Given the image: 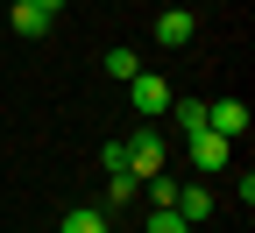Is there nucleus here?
Returning <instances> with one entry per match:
<instances>
[{"mask_svg":"<svg viewBox=\"0 0 255 233\" xmlns=\"http://www.w3.org/2000/svg\"><path fill=\"white\" fill-rule=\"evenodd\" d=\"M121 155H128V170H135V177H156L170 149H163V135H156V127H135V135L121 142Z\"/></svg>","mask_w":255,"mask_h":233,"instance_id":"f257e3e1","label":"nucleus"},{"mask_svg":"<svg viewBox=\"0 0 255 233\" xmlns=\"http://www.w3.org/2000/svg\"><path fill=\"white\" fill-rule=\"evenodd\" d=\"M135 191H142V177H135V170H114V177H107V198H114V205H128Z\"/></svg>","mask_w":255,"mask_h":233,"instance_id":"9b49d317","label":"nucleus"},{"mask_svg":"<svg viewBox=\"0 0 255 233\" xmlns=\"http://www.w3.org/2000/svg\"><path fill=\"white\" fill-rule=\"evenodd\" d=\"M191 28H199V21H191L184 7H170L163 21H156V43H163V50H177V43H191Z\"/></svg>","mask_w":255,"mask_h":233,"instance_id":"423d86ee","label":"nucleus"},{"mask_svg":"<svg viewBox=\"0 0 255 233\" xmlns=\"http://www.w3.org/2000/svg\"><path fill=\"white\" fill-rule=\"evenodd\" d=\"M177 212H184V226H199V219L213 212V191H206V184H177Z\"/></svg>","mask_w":255,"mask_h":233,"instance_id":"39448f33","label":"nucleus"},{"mask_svg":"<svg viewBox=\"0 0 255 233\" xmlns=\"http://www.w3.org/2000/svg\"><path fill=\"white\" fill-rule=\"evenodd\" d=\"M149 233H191V226H184L177 205H156V212H149Z\"/></svg>","mask_w":255,"mask_h":233,"instance_id":"f8f14e48","label":"nucleus"},{"mask_svg":"<svg viewBox=\"0 0 255 233\" xmlns=\"http://www.w3.org/2000/svg\"><path fill=\"white\" fill-rule=\"evenodd\" d=\"M206 127H213L220 142H241L248 135V106H241V99H213V106H206Z\"/></svg>","mask_w":255,"mask_h":233,"instance_id":"f03ea898","label":"nucleus"},{"mask_svg":"<svg viewBox=\"0 0 255 233\" xmlns=\"http://www.w3.org/2000/svg\"><path fill=\"white\" fill-rule=\"evenodd\" d=\"M36 7H43V14H50V21H57V14H64V7H71V0H36Z\"/></svg>","mask_w":255,"mask_h":233,"instance_id":"4468645a","label":"nucleus"},{"mask_svg":"<svg viewBox=\"0 0 255 233\" xmlns=\"http://www.w3.org/2000/svg\"><path fill=\"white\" fill-rule=\"evenodd\" d=\"M163 113H177V127H184V135H199V127H206V99H191V92L177 99V92H170V106H163Z\"/></svg>","mask_w":255,"mask_h":233,"instance_id":"6e6552de","label":"nucleus"},{"mask_svg":"<svg viewBox=\"0 0 255 233\" xmlns=\"http://www.w3.org/2000/svg\"><path fill=\"white\" fill-rule=\"evenodd\" d=\"M184 149H191V162H199V170H227V162H234V142H220L213 127H199V135H184Z\"/></svg>","mask_w":255,"mask_h":233,"instance_id":"7ed1b4c3","label":"nucleus"},{"mask_svg":"<svg viewBox=\"0 0 255 233\" xmlns=\"http://www.w3.org/2000/svg\"><path fill=\"white\" fill-rule=\"evenodd\" d=\"M64 233H107V212L100 205H78L71 219H64Z\"/></svg>","mask_w":255,"mask_h":233,"instance_id":"9d476101","label":"nucleus"},{"mask_svg":"<svg viewBox=\"0 0 255 233\" xmlns=\"http://www.w3.org/2000/svg\"><path fill=\"white\" fill-rule=\"evenodd\" d=\"M7 21H14V36H43V28H50V14L36 7V0H14V7H7Z\"/></svg>","mask_w":255,"mask_h":233,"instance_id":"0eeeda50","label":"nucleus"},{"mask_svg":"<svg viewBox=\"0 0 255 233\" xmlns=\"http://www.w3.org/2000/svg\"><path fill=\"white\" fill-rule=\"evenodd\" d=\"M142 191H149V205H177V177H170V170L142 177Z\"/></svg>","mask_w":255,"mask_h":233,"instance_id":"1a4fd4ad","label":"nucleus"},{"mask_svg":"<svg viewBox=\"0 0 255 233\" xmlns=\"http://www.w3.org/2000/svg\"><path fill=\"white\" fill-rule=\"evenodd\" d=\"M128 99H135V113H163V106H170V78L135 71V78H128Z\"/></svg>","mask_w":255,"mask_h":233,"instance_id":"20e7f679","label":"nucleus"},{"mask_svg":"<svg viewBox=\"0 0 255 233\" xmlns=\"http://www.w3.org/2000/svg\"><path fill=\"white\" fill-rule=\"evenodd\" d=\"M107 71H114V78L128 85V78H135V71H142V57H135V50H107Z\"/></svg>","mask_w":255,"mask_h":233,"instance_id":"ddd939ff","label":"nucleus"}]
</instances>
